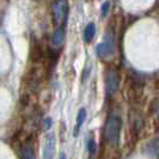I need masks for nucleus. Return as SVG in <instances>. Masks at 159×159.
I'll list each match as a JSON object with an SVG mask.
<instances>
[{"label":"nucleus","instance_id":"obj_1","mask_svg":"<svg viewBox=\"0 0 159 159\" xmlns=\"http://www.w3.org/2000/svg\"><path fill=\"white\" fill-rule=\"evenodd\" d=\"M122 127V121L117 115H110L104 126L103 138L108 143H114L119 139L120 132Z\"/></svg>","mask_w":159,"mask_h":159},{"label":"nucleus","instance_id":"obj_2","mask_svg":"<svg viewBox=\"0 0 159 159\" xmlns=\"http://www.w3.org/2000/svg\"><path fill=\"white\" fill-rule=\"evenodd\" d=\"M114 53H115V36L112 31H108L104 37V42L97 46V54L102 59H109Z\"/></svg>","mask_w":159,"mask_h":159},{"label":"nucleus","instance_id":"obj_3","mask_svg":"<svg viewBox=\"0 0 159 159\" xmlns=\"http://www.w3.org/2000/svg\"><path fill=\"white\" fill-rule=\"evenodd\" d=\"M120 78L117 72L115 70H110L105 75V93L108 97H111L116 93L119 89Z\"/></svg>","mask_w":159,"mask_h":159},{"label":"nucleus","instance_id":"obj_4","mask_svg":"<svg viewBox=\"0 0 159 159\" xmlns=\"http://www.w3.org/2000/svg\"><path fill=\"white\" fill-rule=\"evenodd\" d=\"M67 12H68V5H67L66 0H59L54 4V6H53V17H54V20L57 24L62 23L66 19Z\"/></svg>","mask_w":159,"mask_h":159},{"label":"nucleus","instance_id":"obj_5","mask_svg":"<svg viewBox=\"0 0 159 159\" xmlns=\"http://www.w3.org/2000/svg\"><path fill=\"white\" fill-rule=\"evenodd\" d=\"M56 140L53 134H49L44 140L43 145V159H54L55 157Z\"/></svg>","mask_w":159,"mask_h":159},{"label":"nucleus","instance_id":"obj_6","mask_svg":"<svg viewBox=\"0 0 159 159\" xmlns=\"http://www.w3.org/2000/svg\"><path fill=\"white\" fill-rule=\"evenodd\" d=\"M85 119H86V110H85V108H81L78 112V116H77V126L74 128V132H73V135L77 136L79 134V130L81 126H83V123L85 122Z\"/></svg>","mask_w":159,"mask_h":159},{"label":"nucleus","instance_id":"obj_7","mask_svg":"<svg viewBox=\"0 0 159 159\" xmlns=\"http://www.w3.org/2000/svg\"><path fill=\"white\" fill-rule=\"evenodd\" d=\"M95 34H96V25L93 23H89L84 30V41L86 43H90L92 39L95 37Z\"/></svg>","mask_w":159,"mask_h":159},{"label":"nucleus","instance_id":"obj_8","mask_svg":"<svg viewBox=\"0 0 159 159\" xmlns=\"http://www.w3.org/2000/svg\"><path fill=\"white\" fill-rule=\"evenodd\" d=\"M65 40V30L62 26H60V28H57L54 34H53V44L54 46H60Z\"/></svg>","mask_w":159,"mask_h":159},{"label":"nucleus","instance_id":"obj_9","mask_svg":"<svg viewBox=\"0 0 159 159\" xmlns=\"http://www.w3.org/2000/svg\"><path fill=\"white\" fill-rule=\"evenodd\" d=\"M20 159H36L35 158V152L30 145L24 146L20 151Z\"/></svg>","mask_w":159,"mask_h":159},{"label":"nucleus","instance_id":"obj_10","mask_svg":"<svg viewBox=\"0 0 159 159\" xmlns=\"http://www.w3.org/2000/svg\"><path fill=\"white\" fill-rule=\"evenodd\" d=\"M88 151L91 156H93L96 153V151H97V145H96L93 139H90L88 141Z\"/></svg>","mask_w":159,"mask_h":159},{"label":"nucleus","instance_id":"obj_11","mask_svg":"<svg viewBox=\"0 0 159 159\" xmlns=\"http://www.w3.org/2000/svg\"><path fill=\"white\" fill-rule=\"evenodd\" d=\"M109 7H110V2L109 1H105L102 6V17H105L109 12Z\"/></svg>","mask_w":159,"mask_h":159},{"label":"nucleus","instance_id":"obj_12","mask_svg":"<svg viewBox=\"0 0 159 159\" xmlns=\"http://www.w3.org/2000/svg\"><path fill=\"white\" fill-rule=\"evenodd\" d=\"M50 127H52V120L48 117V119L44 120V128H46V129H49Z\"/></svg>","mask_w":159,"mask_h":159},{"label":"nucleus","instance_id":"obj_13","mask_svg":"<svg viewBox=\"0 0 159 159\" xmlns=\"http://www.w3.org/2000/svg\"><path fill=\"white\" fill-rule=\"evenodd\" d=\"M60 159H67V157H66V154H65L64 152L60 153Z\"/></svg>","mask_w":159,"mask_h":159}]
</instances>
